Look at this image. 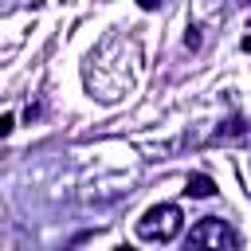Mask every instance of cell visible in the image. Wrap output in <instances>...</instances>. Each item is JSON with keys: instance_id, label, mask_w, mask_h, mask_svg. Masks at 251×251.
I'll return each instance as SVG.
<instances>
[{"instance_id": "4", "label": "cell", "mask_w": 251, "mask_h": 251, "mask_svg": "<svg viewBox=\"0 0 251 251\" xmlns=\"http://www.w3.org/2000/svg\"><path fill=\"white\" fill-rule=\"evenodd\" d=\"M243 133H247L243 118H227V122H224V126L216 129V141H220V137H243Z\"/></svg>"}, {"instance_id": "3", "label": "cell", "mask_w": 251, "mask_h": 251, "mask_svg": "<svg viewBox=\"0 0 251 251\" xmlns=\"http://www.w3.org/2000/svg\"><path fill=\"white\" fill-rule=\"evenodd\" d=\"M184 192L204 200V196H212V192H216V180H212V176H204V173H192V176L184 180Z\"/></svg>"}, {"instance_id": "2", "label": "cell", "mask_w": 251, "mask_h": 251, "mask_svg": "<svg viewBox=\"0 0 251 251\" xmlns=\"http://www.w3.org/2000/svg\"><path fill=\"white\" fill-rule=\"evenodd\" d=\"M188 243H196V247H204V243H212V247H239V235L220 220V216H208V220H200L192 231H188Z\"/></svg>"}, {"instance_id": "7", "label": "cell", "mask_w": 251, "mask_h": 251, "mask_svg": "<svg viewBox=\"0 0 251 251\" xmlns=\"http://www.w3.org/2000/svg\"><path fill=\"white\" fill-rule=\"evenodd\" d=\"M235 4H251V0H235Z\"/></svg>"}, {"instance_id": "1", "label": "cell", "mask_w": 251, "mask_h": 251, "mask_svg": "<svg viewBox=\"0 0 251 251\" xmlns=\"http://www.w3.org/2000/svg\"><path fill=\"white\" fill-rule=\"evenodd\" d=\"M180 227H184V216H180L176 204H153L137 220V239H145V243H169V239L180 235Z\"/></svg>"}, {"instance_id": "6", "label": "cell", "mask_w": 251, "mask_h": 251, "mask_svg": "<svg viewBox=\"0 0 251 251\" xmlns=\"http://www.w3.org/2000/svg\"><path fill=\"white\" fill-rule=\"evenodd\" d=\"M137 4H141L145 12H153V8H161V0H137Z\"/></svg>"}, {"instance_id": "5", "label": "cell", "mask_w": 251, "mask_h": 251, "mask_svg": "<svg viewBox=\"0 0 251 251\" xmlns=\"http://www.w3.org/2000/svg\"><path fill=\"white\" fill-rule=\"evenodd\" d=\"M12 126H16V118H12V114H4V122H0V133H12Z\"/></svg>"}]
</instances>
